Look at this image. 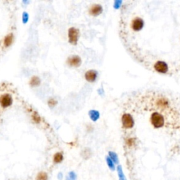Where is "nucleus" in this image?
<instances>
[{
	"instance_id": "nucleus-1",
	"label": "nucleus",
	"mask_w": 180,
	"mask_h": 180,
	"mask_svg": "<svg viewBox=\"0 0 180 180\" xmlns=\"http://www.w3.org/2000/svg\"><path fill=\"white\" fill-rule=\"evenodd\" d=\"M141 104L147 111H151L150 120L156 128H177L180 123V114L166 96L152 94L143 96Z\"/></svg>"
},
{
	"instance_id": "nucleus-2",
	"label": "nucleus",
	"mask_w": 180,
	"mask_h": 180,
	"mask_svg": "<svg viewBox=\"0 0 180 180\" xmlns=\"http://www.w3.org/2000/svg\"><path fill=\"white\" fill-rule=\"evenodd\" d=\"M7 89H2L0 92V108L5 109L9 108L13 104V95L11 91H6Z\"/></svg>"
},
{
	"instance_id": "nucleus-3",
	"label": "nucleus",
	"mask_w": 180,
	"mask_h": 180,
	"mask_svg": "<svg viewBox=\"0 0 180 180\" xmlns=\"http://www.w3.org/2000/svg\"><path fill=\"white\" fill-rule=\"evenodd\" d=\"M68 37L69 43H70L73 45H76L79 37V31L78 29L74 28V27L69 28Z\"/></svg>"
},
{
	"instance_id": "nucleus-4",
	"label": "nucleus",
	"mask_w": 180,
	"mask_h": 180,
	"mask_svg": "<svg viewBox=\"0 0 180 180\" xmlns=\"http://www.w3.org/2000/svg\"><path fill=\"white\" fill-rule=\"evenodd\" d=\"M122 123L125 129L132 128L135 124V120L129 113H125L122 117Z\"/></svg>"
},
{
	"instance_id": "nucleus-5",
	"label": "nucleus",
	"mask_w": 180,
	"mask_h": 180,
	"mask_svg": "<svg viewBox=\"0 0 180 180\" xmlns=\"http://www.w3.org/2000/svg\"><path fill=\"white\" fill-rule=\"evenodd\" d=\"M66 64L70 67L78 68L82 64V59L79 56L73 55L68 58L66 61Z\"/></svg>"
},
{
	"instance_id": "nucleus-6",
	"label": "nucleus",
	"mask_w": 180,
	"mask_h": 180,
	"mask_svg": "<svg viewBox=\"0 0 180 180\" xmlns=\"http://www.w3.org/2000/svg\"><path fill=\"white\" fill-rule=\"evenodd\" d=\"M89 14L92 16H99L100 14L103 11V7L101 5L99 4H94V5L90 6L89 8Z\"/></svg>"
},
{
	"instance_id": "nucleus-7",
	"label": "nucleus",
	"mask_w": 180,
	"mask_h": 180,
	"mask_svg": "<svg viewBox=\"0 0 180 180\" xmlns=\"http://www.w3.org/2000/svg\"><path fill=\"white\" fill-rule=\"evenodd\" d=\"M98 73L95 70H89L85 73V78L87 81L89 82H94L96 81L97 78Z\"/></svg>"
},
{
	"instance_id": "nucleus-8",
	"label": "nucleus",
	"mask_w": 180,
	"mask_h": 180,
	"mask_svg": "<svg viewBox=\"0 0 180 180\" xmlns=\"http://www.w3.org/2000/svg\"><path fill=\"white\" fill-rule=\"evenodd\" d=\"M14 35L13 33H9V34H8L7 36H5V38H4V40H3V45L4 47L7 48V47H9L10 46H11L12 44L14 42Z\"/></svg>"
},
{
	"instance_id": "nucleus-9",
	"label": "nucleus",
	"mask_w": 180,
	"mask_h": 180,
	"mask_svg": "<svg viewBox=\"0 0 180 180\" xmlns=\"http://www.w3.org/2000/svg\"><path fill=\"white\" fill-rule=\"evenodd\" d=\"M41 80L39 77L37 76H33L29 80V85L32 87H36L40 85Z\"/></svg>"
},
{
	"instance_id": "nucleus-10",
	"label": "nucleus",
	"mask_w": 180,
	"mask_h": 180,
	"mask_svg": "<svg viewBox=\"0 0 180 180\" xmlns=\"http://www.w3.org/2000/svg\"><path fill=\"white\" fill-rule=\"evenodd\" d=\"M64 160V155L61 152H57L54 154L53 157V160L55 163H60Z\"/></svg>"
},
{
	"instance_id": "nucleus-11",
	"label": "nucleus",
	"mask_w": 180,
	"mask_h": 180,
	"mask_svg": "<svg viewBox=\"0 0 180 180\" xmlns=\"http://www.w3.org/2000/svg\"><path fill=\"white\" fill-rule=\"evenodd\" d=\"M36 180H48V175L45 172H39L36 177Z\"/></svg>"
},
{
	"instance_id": "nucleus-12",
	"label": "nucleus",
	"mask_w": 180,
	"mask_h": 180,
	"mask_svg": "<svg viewBox=\"0 0 180 180\" xmlns=\"http://www.w3.org/2000/svg\"><path fill=\"white\" fill-rule=\"evenodd\" d=\"M32 118L35 123H39L41 122V118L36 112H34L32 114Z\"/></svg>"
},
{
	"instance_id": "nucleus-13",
	"label": "nucleus",
	"mask_w": 180,
	"mask_h": 180,
	"mask_svg": "<svg viewBox=\"0 0 180 180\" xmlns=\"http://www.w3.org/2000/svg\"><path fill=\"white\" fill-rule=\"evenodd\" d=\"M56 104H57V101L55 100L54 99H50L49 101H48V105H49L50 107L52 108V107H54Z\"/></svg>"
},
{
	"instance_id": "nucleus-14",
	"label": "nucleus",
	"mask_w": 180,
	"mask_h": 180,
	"mask_svg": "<svg viewBox=\"0 0 180 180\" xmlns=\"http://www.w3.org/2000/svg\"><path fill=\"white\" fill-rule=\"evenodd\" d=\"M66 180H76V175L73 172H71L66 177Z\"/></svg>"
},
{
	"instance_id": "nucleus-15",
	"label": "nucleus",
	"mask_w": 180,
	"mask_h": 180,
	"mask_svg": "<svg viewBox=\"0 0 180 180\" xmlns=\"http://www.w3.org/2000/svg\"><path fill=\"white\" fill-rule=\"evenodd\" d=\"M107 162H108V165H109V167H110V168L113 169V165L112 164V163H111V161H110V160H109V159H107Z\"/></svg>"
}]
</instances>
